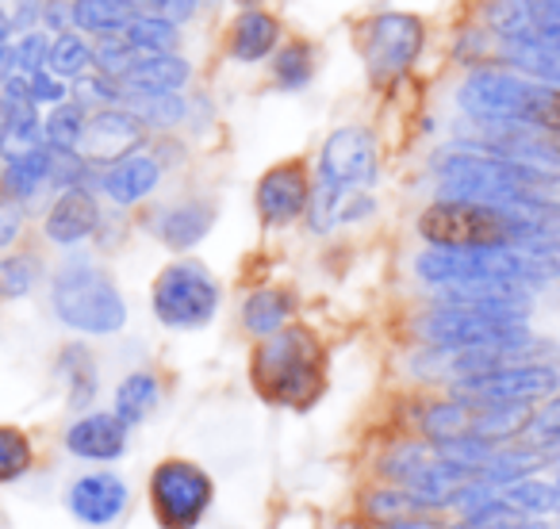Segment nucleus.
<instances>
[{"mask_svg":"<svg viewBox=\"0 0 560 529\" xmlns=\"http://www.w3.org/2000/svg\"><path fill=\"white\" fill-rule=\"evenodd\" d=\"M254 388L277 407H312L327 380V361H323L319 338L307 327H280L254 350L249 361Z\"/></svg>","mask_w":560,"mask_h":529,"instance_id":"obj_1","label":"nucleus"},{"mask_svg":"<svg viewBox=\"0 0 560 529\" xmlns=\"http://www.w3.org/2000/svg\"><path fill=\"white\" fill-rule=\"evenodd\" d=\"M442 196L453 200H480V203H503L514 196H552L560 185L549 173H537L529 165H518L511 157H499L480 146H457L445 150L434 165Z\"/></svg>","mask_w":560,"mask_h":529,"instance_id":"obj_2","label":"nucleus"},{"mask_svg":"<svg viewBox=\"0 0 560 529\" xmlns=\"http://www.w3.org/2000/svg\"><path fill=\"white\" fill-rule=\"evenodd\" d=\"M50 304L66 327L81 334H116L127 322V304L108 273L89 261H70L55 273Z\"/></svg>","mask_w":560,"mask_h":529,"instance_id":"obj_3","label":"nucleus"},{"mask_svg":"<svg viewBox=\"0 0 560 529\" xmlns=\"http://www.w3.org/2000/svg\"><path fill=\"white\" fill-rule=\"evenodd\" d=\"M419 234L430 246L453 249H480V246H511L514 226L495 203L480 200H453L442 196L419 215Z\"/></svg>","mask_w":560,"mask_h":529,"instance_id":"obj_4","label":"nucleus"},{"mask_svg":"<svg viewBox=\"0 0 560 529\" xmlns=\"http://www.w3.org/2000/svg\"><path fill=\"white\" fill-rule=\"evenodd\" d=\"M545 85L526 73L511 70H476L460 85L457 104L472 116V124H526L534 127V111L541 104Z\"/></svg>","mask_w":560,"mask_h":529,"instance_id":"obj_5","label":"nucleus"},{"mask_svg":"<svg viewBox=\"0 0 560 529\" xmlns=\"http://www.w3.org/2000/svg\"><path fill=\"white\" fill-rule=\"evenodd\" d=\"M219 281L208 273V264L200 261H173L154 277L150 289V304L154 315L173 330H200L215 319L219 311Z\"/></svg>","mask_w":560,"mask_h":529,"instance_id":"obj_6","label":"nucleus"},{"mask_svg":"<svg viewBox=\"0 0 560 529\" xmlns=\"http://www.w3.org/2000/svg\"><path fill=\"white\" fill-rule=\"evenodd\" d=\"M208 472L192 460H162L150 475V503H154V518L162 529H192L211 506Z\"/></svg>","mask_w":560,"mask_h":529,"instance_id":"obj_7","label":"nucleus"},{"mask_svg":"<svg viewBox=\"0 0 560 529\" xmlns=\"http://www.w3.org/2000/svg\"><path fill=\"white\" fill-rule=\"evenodd\" d=\"M422 43H427V27L411 12H381L365 24V66L373 81H396L419 62Z\"/></svg>","mask_w":560,"mask_h":529,"instance_id":"obj_8","label":"nucleus"},{"mask_svg":"<svg viewBox=\"0 0 560 529\" xmlns=\"http://www.w3.org/2000/svg\"><path fill=\"white\" fill-rule=\"evenodd\" d=\"M422 334L434 350H472V345H518L529 342L526 322L499 319V315H483L476 307L445 304L422 322Z\"/></svg>","mask_w":560,"mask_h":529,"instance_id":"obj_9","label":"nucleus"},{"mask_svg":"<svg viewBox=\"0 0 560 529\" xmlns=\"http://www.w3.org/2000/svg\"><path fill=\"white\" fill-rule=\"evenodd\" d=\"M560 388V373L545 361H522V365H503L480 376L457 380V399L472 407L483 403H534Z\"/></svg>","mask_w":560,"mask_h":529,"instance_id":"obj_10","label":"nucleus"},{"mask_svg":"<svg viewBox=\"0 0 560 529\" xmlns=\"http://www.w3.org/2000/svg\"><path fill=\"white\" fill-rule=\"evenodd\" d=\"M312 203V173L304 162H280L257 180V215L265 226H289L292 219L307 215Z\"/></svg>","mask_w":560,"mask_h":529,"instance_id":"obj_11","label":"nucleus"},{"mask_svg":"<svg viewBox=\"0 0 560 529\" xmlns=\"http://www.w3.org/2000/svg\"><path fill=\"white\" fill-rule=\"evenodd\" d=\"M142 139H147V124L131 108H124V104H112V108H96L85 119L78 154L89 157L93 165H108L116 157H124L127 150L139 146Z\"/></svg>","mask_w":560,"mask_h":529,"instance_id":"obj_12","label":"nucleus"},{"mask_svg":"<svg viewBox=\"0 0 560 529\" xmlns=\"http://www.w3.org/2000/svg\"><path fill=\"white\" fill-rule=\"evenodd\" d=\"M127 498H131V491H127V483L119 475L93 472L81 475L70 487V510L85 526H108V521H116L127 510Z\"/></svg>","mask_w":560,"mask_h":529,"instance_id":"obj_13","label":"nucleus"},{"mask_svg":"<svg viewBox=\"0 0 560 529\" xmlns=\"http://www.w3.org/2000/svg\"><path fill=\"white\" fill-rule=\"evenodd\" d=\"M158 180H162V162H158L154 154H147V150L135 146V150H127L124 157L108 162V169H104V177H101V188L119 208H131V203L147 200V196L154 192Z\"/></svg>","mask_w":560,"mask_h":529,"instance_id":"obj_14","label":"nucleus"},{"mask_svg":"<svg viewBox=\"0 0 560 529\" xmlns=\"http://www.w3.org/2000/svg\"><path fill=\"white\" fill-rule=\"evenodd\" d=\"M96 226H101L96 196L85 185L62 188V196H58L47 215V238L58 242V246H73V242H85Z\"/></svg>","mask_w":560,"mask_h":529,"instance_id":"obj_15","label":"nucleus"},{"mask_svg":"<svg viewBox=\"0 0 560 529\" xmlns=\"http://www.w3.org/2000/svg\"><path fill=\"white\" fill-rule=\"evenodd\" d=\"M66 449L85 460H116L127 452V422L119 414H85L66 430Z\"/></svg>","mask_w":560,"mask_h":529,"instance_id":"obj_16","label":"nucleus"},{"mask_svg":"<svg viewBox=\"0 0 560 529\" xmlns=\"http://www.w3.org/2000/svg\"><path fill=\"white\" fill-rule=\"evenodd\" d=\"M39 146H47L39 104H0V157L12 162V157L32 154Z\"/></svg>","mask_w":560,"mask_h":529,"instance_id":"obj_17","label":"nucleus"},{"mask_svg":"<svg viewBox=\"0 0 560 529\" xmlns=\"http://www.w3.org/2000/svg\"><path fill=\"white\" fill-rule=\"evenodd\" d=\"M192 78V66L180 55H139L131 70L119 78L124 89H150V93H180Z\"/></svg>","mask_w":560,"mask_h":529,"instance_id":"obj_18","label":"nucleus"},{"mask_svg":"<svg viewBox=\"0 0 560 529\" xmlns=\"http://www.w3.org/2000/svg\"><path fill=\"white\" fill-rule=\"evenodd\" d=\"M211 223H215V208H211V203L185 200V203H177V208H165L154 231L170 249H192L196 242L211 231Z\"/></svg>","mask_w":560,"mask_h":529,"instance_id":"obj_19","label":"nucleus"},{"mask_svg":"<svg viewBox=\"0 0 560 529\" xmlns=\"http://www.w3.org/2000/svg\"><path fill=\"white\" fill-rule=\"evenodd\" d=\"M277 43H280V24H277V16H269V12L249 9L234 20L231 55L238 58V62H261V58H269L272 50H277Z\"/></svg>","mask_w":560,"mask_h":529,"instance_id":"obj_20","label":"nucleus"},{"mask_svg":"<svg viewBox=\"0 0 560 529\" xmlns=\"http://www.w3.org/2000/svg\"><path fill=\"white\" fill-rule=\"evenodd\" d=\"M529 403H483L472 407V426L468 434L480 437L488 445H503V442H518L522 430L529 422Z\"/></svg>","mask_w":560,"mask_h":529,"instance_id":"obj_21","label":"nucleus"},{"mask_svg":"<svg viewBox=\"0 0 560 529\" xmlns=\"http://www.w3.org/2000/svg\"><path fill=\"white\" fill-rule=\"evenodd\" d=\"M50 169H55V150L50 146H39L32 154H20L12 162H4V177H0V188L4 196L12 200H32L39 188L50 185Z\"/></svg>","mask_w":560,"mask_h":529,"instance_id":"obj_22","label":"nucleus"},{"mask_svg":"<svg viewBox=\"0 0 560 529\" xmlns=\"http://www.w3.org/2000/svg\"><path fill=\"white\" fill-rule=\"evenodd\" d=\"M292 307H296V299H292V292L284 289H261L254 292V296L242 304V327L249 330V334H277L280 327H289L292 319Z\"/></svg>","mask_w":560,"mask_h":529,"instance_id":"obj_23","label":"nucleus"},{"mask_svg":"<svg viewBox=\"0 0 560 529\" xmlns=\"http://www.w3.org/2000/svg\"><path fill=\"white\" fill-rule=\"evenodd\" d=\"M70 12H73V24L89 35L124 32L139 16V9H135L131 0H70Z\"/></svg>","mask_w":560,"mask_h":529,"instance_id":"obj_24","label":"nucleus"},{"mask_svg":"<svg viewBox=\"0 0 560 529\" xmlns=\"http://www.w3.org/2000/svg\"><path fill=\"white\" fill-rule=\"evenodd\" d=\"M124 108H131L147 127H177L185 119L180 93H150V89H124Z\"/></svg>","mask_w":560,"mask_h":529,"instance_id":"obj_25","label":"nucleus"},{"mask_svg":"<svg viewBox=\"0 0 560 529\" xmlns=\"http://www.w3.org/2000/svg\"><path fill=\"white\" fill-rule=\"evenodd\" d=\"M47 70L55 73L58 81H78L81 73L96 70L93 47H89V43L81 39V35H73V32H58L55 39H50Z\"/></svg>","mask_w":560,"mask_h":529,"instance_id":"obj_26","label":"nucleus"},{"mask_svg":"<svg viewBox=\"0 0 560 529\" xmlns=\"http://www.w3.org/2000/svg\"><path fill=\"white\" fill-rule=\"evenodd\" d=\"M124 39L131 43L139 55H177V47H180L177 24L158 20V16H142V12L124 27Z\"/></svg>","mask_w":560,"mask_h":529,"instance_id":"obj_27","label":"nucleus"},{"mask_svg":"<svg viewBox=\"0 0 560 529\" xmlns=\"http://www.w3.org/2000/svg\"><path fill=\"white\" fill-rule=\"evenodd\" d=\"M312 78H315V50H312V43L292 39V43H284L277 55H272V81H277L280 89L296 93V89H304Z\"/></svg>","mask_w":560,"mask_h":529,"instance_id":"obj_28","label":"nucleus"},{"mask_svg":"<svg viewBox=\"0 0 560 529\" xmlns=\"http://www.w3.org/2000/svg\"><path fill=\"white\" fill-rule=\"evenodd\" d=\"M488 27L499 39H522V35L534 32L537 24V4L534 0H491L488 12H483Z\"/></svg>","mask_w":560,"mask_h":529,"instance_id":"obj_29","label":"nucleus"},{"mask_svg":"<svg viewBox=\"0 0 560 529\" xmlns=\"http://www.w3.org/2000/svg\"><path fill=\"white\" fill-rule=\"evenodd\" d=\"M85 108L73 101H62L50 108V116L43 119V134H47L50 150H78L81 134H85Z\"/></svg>","mask_w":560,"mask_h":529,"instance_id":"obj_30","label":"nucleus"},{"mask_svg":"<svg viewBox=\"0 0 560 529\" xmlns=\"http://www.w3.org/2000/svg\"><path fill=\"white\" fill-rule=\"evenodd\" d=\"M158 403V380L150 373H131L124 384H119L116 391V414L127 422V426H135V422H142L150 411H154Z\"/></svg>","mask_w":560,"mask_h":529,"instance_id":"obj_31","label":"nucleus"},{"mask_svg":"<svg viewBox=\"0 0 560 529\" xmlns=\"http://www.w3.org/2000/svg\"><path fill=\"white\" fill-rule=\"evenodd\" d=\"M427 434L434 442H450V437H465L468 426H472V403L465 399H453V403H434L422 419Z\"/></svg>","mask_w":560,"mask_h":529,"instance_id":"obj_32","label":"nucleus"},{"mask_svg":"<svg viewBox=\"0 0 560 529\" xmlns=\"http://www.w3.org/2000/svg\"><path fill=\"white\" fill-rule=\"evenodd\" d=\"M522 445H526V449H541V452H549L560 445V396L557 391H552L549 403H545L541 411L529 414L526 430H522Z\"/></svg>","mask_w":560,"mask_h":529,"instance_id":"obj_33","label":"nucleus"},{"mask_svg":"<svg viewBox=\"0 0 560 529\" xmlns=\"http://www.w3.org/2000/svg\"><path fill=\"white\" fill-rule=\"evenodd\" d=\"M32 460H35V452H32V442H27L24 430L0 426V483L20 480V475L32 468Z\"/></svg>","mask_w":560,"mask_h":529,"instance_id":"obj_34","label":"nucleus"},{"mask_svg":"<svg viewBox=\"0 0 560 529\" xmlns=\"http://www.w3.org/2000/svg\"><path fill=\"white\" fill-rule=\"evenodd\" d=\"M503 503L514 506L518 514H549V510H557V491L541 480H514V483H506Z\"/></svg>","mask_w":560,"mask_h":529,"instance_id":"obj_35","label":"nucleus"},{"mask_svg":"<svg viewBox=\"0 0 560 529\" xmlns=\"http://www.w3.org/2000/svg\"><path fill=\"white\" fill-rule=\"evenodd\" d=\"M526 264L534 269L537 281H557L560 277V238H522V242H511Z\"/></svg>","mask_w":560,"mask_h":529,"instance_id":"obj_36","label":"nucleus"},{"mask_svg":"<svg viewBox=\"0 0 560 529\" xmlns=\"http://www.w3.org/2000/svg\"><path fill=\"white\" fill-rule=\"evenodd\" d=\"M39 281V261L27 254H16V257H4L0 261V296L4 299H20L35 289Z\"/></svg>","mask_w":560,"mask_h":529,"instance_id":"obj_37","label":"nucleus"},{"mask_svg":"<svg viewBox=\"0 0 560 529\" xmlns=\"http://www.w3.org/2000/svg\"><path fill=\"white\" fill-rule=\"evenodd\" d=\"M457 529H545V526L529 521L526 514H518L514 506H506L503 498H491L488 506H480V510L468 514V521Z\"/></svg>","mask_w":560,"mask_h":529,"instance_id":"obj_38","label":"nucleus"},{"mask_svg":"<svg viewBox=\"0 0 560 529\" xmlns=\"http://www.w3.org/2000/svg\"><path fill=\"white\" fill-rule=\"evenodd\" d=\"M12 50H16V70L27 73V78L39 73V70H47L50 39H47V32H39V27H35V32H24V39H20Z\"/></svg>","mask_w":560,"mask_h":529,"instance_id":"obj_39","label":"nucleus"},{"mask_svg":"<svg viewBox=\"0 0 560 529\" xmlns=\"http://www.w3.org/2000/svg\"><path fill=\"white\" fill-rule=\"evenodd\" d=\"M411 510H422V503L411 495V491H376V495L369 498V518L399 521V518H407Z\"/></svg>","mask_w":560,"mask_h":529,"instance_id":"obj_40","label":"nucleus"},{"mask_svg":"<svg viewBox=\"0 0 560 529\" xmlns=\"http://www.w3.org/2000/svg\"><path fill=\"white\" fill-rule=\"evenodd\" d=\"M142 16H158L170 20V24H180V20L196 16V0H131Z\"/></svg>","mask_w":560,"mask_h":529,"instance_id":"obj_41","label":"nucleus"},{"mask_svg":"<svg viewBox=\"0 0 560 529\" xmlns=\"http://www.w3.org/2000/svg\"><path fill=\"white\" fill-rule=\"evenodd\" d=\"M27 89H32L35 104H62L66 101V81H58L50 70H39L27 78Z\"/></svg>","mask_w":560,"mask_h":529,"instance_id":"obj_42","label":"nucleus"},{"mask_svg":"<svg viewBox=\"0 0 560 529\" xmlns=\"http://www.w3.org/2000/svg\"><path fill=\"white\" fill-rule=\"evenodd\" d=\"M20 226H24V203L0 196V249L20 238Z\"/></svg>","mask_w":560,"mask_h":529,"instance_id":"obj_43","label":"nucleus"},{"mask_svg":"<svg viewBox=\"0 0 560 529\" xmlns=\"http://www.w3.org/2000/svg\"><path fill=\"white\" fill-rule=\"evenodd\" d=\"M529 35H537V39H549V43H557L560 47V4H537V24H534V32Z\"/></svg>","mask_w":560,"mask_h":529,"instance_id":"obj_44","label":"nucleus"},{"mask_svg":"<svg viewBox=\"0 0 560 529\" xmlns=\"http://www.w3.org/2000/svg\"><path fill=\"white\" fill-rule=\"evenodd\" d=\"M43 16H47V0H20L16 16H12V27H20V32H35V27L43 24Z\"/></svg>","mask_w":560,"mask_h":529,"instance_id":"obj_45","label":"nucleus"},{"mask_svg":"<svg viewBox=\"0 0 560 529\" xmlns=\"http://www.w3.org/2000/svg\"><path fill=\"white\" fill-rule=\"evenodd\" d=\"M9 35H12V16H4V9H0V47H9Z\"/></svg>","mask_w":560,"mask_h":529,"instance_id":"obj_46","label":"nucleus"},{"mask_svg":"<svg viewBox=\"0 0 560 529\" xmlns=\"http://www.w3.org/2000/svg\"><path fill=\"white\" fill-rule=\"evenodd\" d=\"M388 529H434L430 521H411V518H399V521H392Z\"/></svg>","mask_w":560,"mask_h":529,"instance_id":"obj_47","label":"nucleus"},{"mask_svg":"<svg viewBox=\"0 0 560 529\" xmlns=\"http://www.w3.org/2000/svg\"><path fill=\"white\" fill-rule=\"evenodd\" d=\"M552 491H557V510H560V475H557V483H552Z\"/></svg>","mask_w":560,"mask_h":529,"instance_id":"obj_48","label":"nucleus"}]
</instances>
